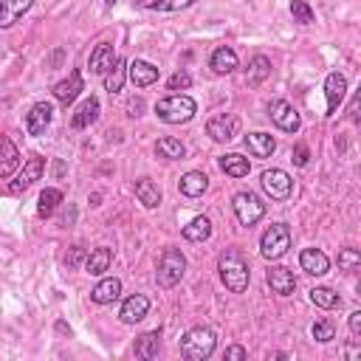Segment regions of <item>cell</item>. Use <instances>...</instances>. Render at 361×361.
Listing matches in <instances>:
<instances>
[{
  "label": "cell",
  "mask_w": 361,
  "mask_h": 361,
  "mask_svg": "<svg viewBox=\"0 0 361 361\" xmlns=\"http://www.w3.org/2000/svg\"><path fill=\"white\" fill-rule=\"evenodd\" d=\"M217 274H220V282L226 285V290L231 293H243L248 290V282H251V265L245 259V254L240 248H223L220 257H217Z\"/></svg>",
  "instance_id": "obj_1"
},
{
  "label": "cell",
  "mask_w": 361,
  "mask_h": 361,
  "mask_svg": "<svg viewBox=\"0 0 361 361\" xmlns=\"http://www.w3.org/2000/svg\"><path fill=\"white\" fill-rule=\"evenodd\" d=\"M195 113H197V102L186 93H169L155 102V116L164 124H186L195 118Z\"/></svg>",
  "instance_id": "obj_2"
},
{
  "label": "cell",
  "mask_w": 361,
  "mask_h": 361,
  "mask_svg": "<svg viewBox=\"0 0 361 361\" xmlns=\"http://www.w3.org/2000/svg\"><path fill=\"white\" fill-rule=\"evenodd\" d=\"M178 347H180V355L186 361H206L214 353V347H217V336L209 327L197 324V327H189L180 336V344Z\"/></svg>",
  "instance_id": "obj_3"
},
{
  "label": "cell",
  "mask_w": 361,
  "mask_h": 361,
  "mask_svg": "<svg viewBox=\"0 0 361 361\" xmlns=\"http://www.w3.org/2000/svg\"><path fill=\"white\" fill-rule=\"evenodd\" d=\"M183 274H186V257H183V251L175 248V245L164 248V254H161V259H158V271H155L158 288H164V290L175 288V285L183 279Z\"/></svg>",
  "instance_id": "obj_4"
},
{
  "label": "cell",
  "mask_w": 361,
  "mask_h": 361,
  "mask_svg": "<svg viewBox=\"0 0 361 361\" xmlns=\"http://www.w3.org/2000/svg\"><path fill=\"white\" fill-rule=\"evenodd\" d=\"M290 248V228L288 223H271L259 237V254L262 259H279Z\"/></svg>",
  "instance_id": "obj_5"
},
{
  "label": "cell",
  "mask_w": 361,
  "mask_h": 361,
  "mask_svg": "<svg viewBox=\"0 0 361 361\" xmlns=\"http://www.w3.org/2000/svg\"><path fill=\"white\" fill-rule=\"evenodd\" d=\"M231 209H234V214H237V223L245 226V228H251L254 223H259V220L265 217V203H262V197L254 195V192H237V195L231 197Z\"/></svg>",
  "instance_id": "obj_6"
},
{
  "label": "cell",
  "mask_w": 361,
  "mask_h": 361,
  "mask_svg": "<svg viewBox=\"0 0 361 361\" xmlns=\"http://www.w3.org/2000/svg\"><path fill=\"white\" fill-rule=\"evenodd\" d=\"M259 183H262V189H265V195L271 197V200H288L290 195H293V178L285 172V169H265L262 175H259Z\"/></svg>",
  "instance_id": "obj_7"
},
{
  "label": "cell",
  "mask_w": 361,
  "mask_h": 361,
  "mask_svg": "<svg viewBox=\"0 0 361 361\" xmlns=\"http://www.w3.org/2000/svg\"><path fill=\"white\" fill-rule=\"evenodd\" d=\"M206 133H209L212 141L228 144V141H234L240 135V116H234V113H217V116H212L206 121Z\"/></svg>",
  "instance_id": "obj_8"
},
{
  "label": "cell",
  "mask_w": 361,
  "mask_h": 361,
  "mask_svg": "<svg viewBox=\"0 0 361 361\" xmlns=\"http://www.w3.org/2000/svg\"><path fill=\"white\" fill-rule=\"evenodd\" d=\"M268 116H271V121H274L282 133H299V127H302V118H299L296 107H293L288 99H274V102L268 104Z\"/></svg>",
  "instance_id": "obj_9"
},
{
  "label": "cell",
  "mask_w": 361,
  "mask_h": 361,
  "mask_svg": "<svg viewBox=\"0 0 361 361\" xmlns=\"http://www.w3.org/2000/svg\"><path fill=\"white\" fill-rule=\"evenodd\" d=\"M42 172H45V158L39 155V152H34V155H28V161L23 164V172L17 175V180L8 186L11 189V195H20V192H25L34 180H39L42 178Z\"/></svg>",
  "instance_id": "obj_10"
},
{
  "label": "cell",
  "mask_w": 361,
  "mask_h": 361,
  "mask_svg": "<svg viewBox=\"0 0 361 361\" xmlns=\"http://www.w3.org/2000/svg\"><path fill=\"white\" fill-rule=\"evenodd\" d=\"M265 282H268L271 293H276V296H290V293L296 290V276H293V271L285 268V265H268Z\"/></svg>",
  "instance_id": "obj_11"
},
{
  "label": "cell",
  "mask_w": 361,
  "mask_h": 361,
  "mask_svg": "<svg viewBox=\"0 0 361 361\" xmlns=\"http://www.w3.org/2000/svg\"><path fill=\"white\" fill-rule=\"evenodd\" d=\"M344 93H347V76L341 71H330L327 79H324V99H327V113L324 116H336L338 104L344 102Z\"/></svg>",
  "instance_id": "obj_12"
},
{
  "label": "cell",
  "mask_w": 361,
  "mask_h": 361,
  "mask_svg": "<svg viewBox=\"0 0 361 361\" xmlns=\"http://www.w3.org/2000/svg\"><path fill=\"white\" fill-rule=\"evenodd\" d=\"M85 90V82H82V73L73 68L65 79H59L56 85H54V99L62 104V107H68V104H73L76 102V96Z\"/></svg>",
  "instance_id": "obj_13"
},
{
  "label": "cell",
  "mask_w": 361,
  "mask_h": 361,
  "mask_svg": "<svg viewBox=\"0 0 361 361\" xmlns=\"http://www.w3.org/2000/svg\"><path fill=\"white\" fill-rule=\"evenodd\" d=\"M51 121H54V104L51 102H37L25 113V130H28V135H42Z\"/></svg>",
  "instance_id": "obj_14"
},
{
  "label": "cell",
  "mask_w": 361,
  "mask_h": 361,
  "mask_svg": "<svg viewBox=\"0 0 361 361\" xmlns=\"http://www.w3.org/2000/svg\"><path fill=\"white\" fill-rule=\"evenodd\" d=\"M147 313H149V296H144V293H133V296H127V299L121 302V307H118V319H121V324H138Z\"/></svg>",
  "instance_id": "obj_15"
},
{
  "label": "cell",
  "mask_w": 361,
  "mask_h": 361,
  "mask_svg": "<svg viewBox=\"0 0 361 361\" xmlns=\"http://www.w3.org/2000/svg\"><path fill=\"white\" fill-rule=\"evenodd\" d=\"M158 76H161V71H158L152 62H147V59H133V62H127V79H130L135 87H149V85L158 82Z\"/></svg>",
  "instance_id": "obj_16"
},
{
  "label": "cell",
  "mask_w": 361,
  "mask_h": 361,
  "mask_svg": "<svg viewBox=\"0 0 361 361\" xmlns=\"http://www.w3.org/2000/svg\"><path fill=\"white\" fill-rule=\"evenodd\" d=\"M299 265L310 276H324L330 271V257L322 248H302L299 251Z\"/></svg>",
  "instance_id": "obj_17"
},
{
  "label": "cell",
  "mask_w": 361,
  "mask_h": 361,
  "mask_svg": "<svg viewBox=\"0 0 361 361\" xmlns=\"http://www.w3.org/2000/svg\"><path fill=\"white\" fill-rule=\"evenodd\" d=\"M209 68L217 73V76H223V73H231V71H237L240 68V59H237V51L231 48V45H217L214 51H212V56H209Z\"/></svg>",
  "instance_id": "obj_18"
},
{
  "label": "cell",
  "mask_w": 361,
  "mask_h": 361,
  "mask_svg": "<svg viewBox=\"0 0 361 361\" xmlns=\"http://www.w3.org/2000/svg\"><path fill=\"white\" fill-rule=\"evenodd\" d=\"M113 62H116V51H113L110 42H99V45L90 51V56H87V68H90V73H96V76H104V73L113 68Z\"/></svg>",
  "instance_id": "obj_19"
},
{
  "label": "cell",
  "mask_w": 361,
  "mask_h": 361,
  "mask_svg": "<svg viewBox=\"0 0 361 361\" xmlns=\"http://www.w3.org/2000/svg\"><path fill=\"white\" fill-rule=\"evenodd\" d=\"M118 296H121V279H116V276L99 279L93 285V290H90V302L93 305H113Z\"/></svg>",
  "instance_id": "obj_20"
},
{
  "label": "cell",
  "mask_w": 361,
  "mask_h": 361,
  "mask_svg": "<svg viewBox=\"0 0 361 361\" xmlns=\"http://www.w3.org/2000/svg\"><path fill=\"white\" fill-rule=\"evenodd\" d=\"M271 71H274L271 59H268L265 54H254L251 62H248V68H245V85H248V87H259V85L271 76Z\"/></svg>",
  "instance_id": "obj_21"
},
{
  "label": "cell",
  "mask_w": 361,
  "mask_h": 361,
  "mask_svg": "<svg viewBox=\"0 0 361 361\" xmlns=\"http://www.w3.org/2000/svg\"><path fill=\"white\" fill-rule=\"evenodd\" d=\"M96 118H99V99H96V96H87V99L76 107V113L71 116V127H73V130H87Z\"/></svg>",
  "instance_id": "obj_22"
},
{
  "label": "cell",
  "mask_w": 361,
  "mask_h": 361,
  "mask_svg": "<svg viewBox=\"0 0 361 361\" xmlns=\"http://www.w3.org/2000/svg\"><path fill=\"white\" fill-rule=\"evenodd\" d=\"M178 189H180V195H186V197H200V195L209 189V178H206V172H200V169H189L186 175H180Z\"/></svg>",
  "instance_id": "obj_23"
},
{
  "label": "cell",
  "mask_w": 361,
  "mask_h": 361,
  "mask_svg": "<svg viewBox=\"0 0 361 361\" xmlns=\"http://www.w3.org/2000/svg\"><path fill=\"white\" fill-rule=\"evenodd\" d=\"M20 166V149L8 135H0V178L14 175V169Z\"/></svg>",
  "instance_id": "obj_24"
},
{
  "label": "cell",
  "mask_w": 361,
  "mask_h": 361,
  "mask_svg": "<svg viewBox=\"0 0 361 361\" xmlns=\"http://www.w3.org/2000/svg\"><path fill=\"white\" fill-rule=\"evenodd\" d=\"M245 149L254 158H271V152L276 149V138L271 133H248L245 135Z\"/></svg>",
  "instance_id": "obj_25"
},
{
  "label": "cell",
  "mask_w": 361,
  "mask_h": 361,
  "mask_svg": "<svg viewBox=\"0 0 361 361\" xmlns=\"http://www.w3.org/2000/svg\"><path fill=\"white\" fill-rule=\"evenodd\" d=\"M133 189H135V197H138V203L144 209H158L161 206V189H158V183L152 178H138Z\"/></svg>",
  "instance_id": "obj_26"
},
{
  "label": "cell",
  "mask_w": 361,
  "mask_h": 361,
  "mask_svg": "<svg viewBox=\"0 0 361 361\" xmlns=\"http://www.w3.org/2000/svg\"><path fill=\"white\" fill-rule=\"evenodd\" d=\"M110 262H113V251L107 248V245H99V248H93L87 257H85V271L90 274V276H102L104 271H110Z\"/></svg>",
  "instance_id": "obj_27"
},
{
  "label": "cell",
  "mask_w": 361,
  "mask_h": 361,
  "mask_svg": "<svg viewBox=\"0 0 361 361\" xmlns=\"http://www.w3.org/2000/svg\"><path fill=\"white\" fill-rule=\"evenodd\" d=\"M31 6L34 0H0V28H11Z\"/></svg>",
  "instance_id": "obj_28"
},
{
  "label": "cell",
  "mask_w": 361,
  "mask_h": 361,
  "mask_svg": "<svg viewBox=\"0 0 361 361\" xmlns=\"http://www.w3.org/2000/svg\"><path fill=\"white\" fill-rule=\"evenodd\" d=\"M217 164H220V169H223L228 178H245V175L251 172V161H248L245 155H240V152L220 155V158H217Z\"/></svg>",
  "instance_id": "obj_29"
},
{
  "label": "cell",
  "mask_w": 361,
  "mask_h": 361,
  "mask_svg": "<svg viewBox=\"0 0 361 361\" xmlns=\"http://www.w3.org/2000/svg\"><path fill=\"white\" fill-rule=\"evenodd\" d=\"M133 353H135V358H144V361L158 358V353H161V333L158 330H149V333L138 336Z\"/></svg>",
  "instance_id": "obj_30"
},
{
  "label": "cell",
  "mask_w": 361,
  "mask_h": 361,
  "mask_svg": "<svg viewBox=\"0 0 361 361\" xmlns=\"http://www.w3.org/2000/svg\"><path fill=\"white\" fill-rule=\"evenodd\" d=\"M183 237H186L189 243H203V240H209V237H212V220H209L206 214L192 217V220L183 226Z\"/></svg>",
  "instance_id": "obj_31"
},
{
  "label": "cell",
  "mask_w": 361,
  "mask_h": 361,
  "mask_svg": "<svg viewBox=\"0 0 361 361\" xmlns=\"http://www.w3.org/2000/svg\"><path fill=\"white\" fill-rule=\"evenodd\" d=\"M59 203H62V192L56 189V186H48V189H42L39 192V200H37V214L42 217V220H48L56 209H59Z\"/></svg>",
  "instance_id": "obj_32"
},
{
  "label": "cell",
  "mask_w": 361,
  "mask_h": 361,
  "mask_svg": "<svg viewBox=\"0 0 361 361\" xmlns=\"http://www.w3.org/2000/svg\"><path fill=\"white\" fill-rule=\"evenodd\" d=\"M124 79H127V59L116 56L113 68L104 73V90H107V93H118V90L124 87Z\"/></svg>",
  "instance_id": "obj_33"
},
{
  "label": "cell",
  "mask_w": 361,
  "mask_h": 361,
  "mask_svg": "<svg viewBox=\"0 0 361 361\" xmlns=\"http://www.w3.org/2000/svg\"><path fill=\"white\" fill-rule=\"evenodd\" d=\"M155 155L164 158V161H180V158L186 155V147H183L178 138L164 135V138H158V144H155Z\"/></svg>",
  "instance_id": "obj_34"
},
{
  "label": "cell",
  "mask_w": 361,
  "mask_h": 361,
  "mask_svg": "<svg viewBox=\"0 0 361 361\" xmlns=\"http://www.w3.org/2000/svg\"><path fill=\"white\" fill-rule=\"evenodd\" d=\"M195 3L197 0H135V8H144V11H183Z\"/></svg>",
  "instance_id": "obj_35"
},
{
  "label": "cell",
  "mask_w": 361,
  "mask_h": 361,
  "mask_svg": "<svg viewBox=\"0 0 361 361\" xmlns=\"http://www.w3.org/2000/svg\"><path fill=\"white\" fill-rule=\"evenodd\" d=\"M310 302L316 305V307H322V310H333V307H341V296L333 290V288H324V285H319V288H310Z\"/></svg>",
  "instance_id": "obj_36"
},
{
  "label": "cell",
  "mask_w": 361,
  "mask_h": 361,
  "mask_svg": "<svg viewBox=\"0 0 361 361\" xmlns=\"http://www.w3.org/2000/svg\"><path fill=\"white\" fill-rule=\"evenodd\" d=\"M290 17L299 25H313L316 23V11L307 6V0H290Z\"/></svg>",
  "instance_id": "obj_37"
},
{
  "label": "cell",
  "mask_w": 361,
  "mask_h": 361,
  "mask_svg": "<svg viewBox=\"0 0 361 361\" xmlns=\"http://www.w3.org/2000/svg\"><path fill=\"white\" fill-rule=\"evenodd\" d=\"M310 336H313L319 344H327V341L336 338V327H333L330 319H316V322L310 324Z\"/></svg>",
  "instance_id": "obj_38"
},
{
  "label": "cell",
  "mask_w": 361,
  "mask_h": 361,
  "mask_svg": "<svg viewBox=\"0 0 361 361\" xmlns=\"http://www.w3.org/2000/svg\"><path fill=\"white\" fill-rule=\"evenodd\" d=\"M358 268H361V254H358L355 248H341V251H338V271L353 274V271H358Z\"/></svg>",
  "instance_id": "obj_39"
},
{
  "label": "cell",
  "mask_w": 361,
  "mask_h": 361,
  "mask_svg": "<svg viewBox=\"0 0 361 361\" xmlns=\"http://www.w3.org/2000/svg\"><path fill=\"white\" fill-rule=\"evenodd\" d=\"M189 85H192V76H189V71H183V68L175 71V73L166 79V87H169V90H186Z\"/></svg>",
  "instance_id": "obj_40"
},
{
  "label": "cell",
  "mask_w": 361,
  "mask_h": 361,
  "mask_svg": "<svg viewBox=\"0 0 361 361\" xmlns=\"http://www.w3.org/2000/svg\"><path fill=\"white\" fill-rule=\"evenodd\" d=\"M85 257H87V254H85V248H82V245H71V248H68V254H65V268H68V271L79 268V265L85 262Z\"/></svg>",
  "instance_id": "obj_41"
},
{
  "label": "cell",
  "mask_w": 361,
  "mask_h": 361,
  "mask_svg": "<svg viewBox=\"0 0 361 361\" xmlns=\"http://www.w3.org/2000/svg\"><path fill=\"white\" fill-rule=\"evenodd\" d=\"M307 161H310V152H307V147L299 141V144L293 147V164H296V166H307Z\"/></svg>",
  "instance_id": "obj_42"
},
{
  "label": "cell",
  "mask_w": 361,
  "mask_h": 361,
  "mask_svg": "<svg viewBox=\"0 0 361 361\" xmlns=\"http://www.w3.org/2000/svg\"><path fill=\"white\" fill-rule=\"evenodd\" d=\"M62 59H65V51H62V48H54V51L45 56V68H48V71H54V68H59V65H62Z\"/></svg>",
  "instance_id": "obj_43"
},
{
  "label": "cell",
  "mask_w": 361,
  "mask_h": 361,
  "mask_svg": "<svg viewBox=\"0 0 361 361\" xmlns=\"http://www.w3.org/2000/svg\"><path fill=\"white\" fill-rule=\"evenodd\" d=\"M141 110H144V99H141V96H135V99H130V102H127V116L138 118V116H141Z\"/></svg>",
  "instance_id": "obj_44"
},
{
  "label": "cell",
  "mask_w": 361,
  "mask_h": 361,
  "mask_svg": "<svg viewBox=\"0 0 361 361\" xmlns=\"http://www.w3.org/2000/svg\"><path fill=\"white\" fill-rule=\"evenodd\" d=\"M350 333H353V338H358V336H361V310L350 313Z\"/></svg>",
  "instance_id": "obj_45"
},
{
  "label": "cell",
  "mask_w": 361,
  "mask_h": 361,
  "mask_svg": "<svg viewBox=\"0 0 361 361\" xmlns=\"http://www.w3.org/2000/svg\"><path fill=\"white\" fill-rule=\"evenodd\" d=\"M245 355H248V350H245V347H240V344L226 347V358H245Z\"/></svg>",
  "instance_id": "obj_46"
},
{
  "label": "cell",
  "mask_w": 361,
  "mask_h": 361,
  "mask_svg": "<svg viewBox=\"0 0 361 361\" xmlns=\"http://www.w3.org/2000/svg\"><path fill=\"white\" fill-rule=\"evenodd\" d=\"M358 102H361V96L355 93L353 102H350V121H358Z\"/></svg>",
  "instance_id": "obj_47"
},
{
  "label": "cell",
  "mask_w": 361,
  "mask_h": 361,
  "mask_svg": "<svg viewBox=\"0 0 361 361\" xmlns=\"http://www.w3.org/2000/svg\"><path fill=\"white\" fill-rule=\"evenodd\" d=\"M56 333H59V336H71V324H65V322L59 319V322H56Z\"/></svg>",
  "instance_id": "obj_48"
},
{
  "label": "cell",
  "mask_w": 361,
  "mask_h": 361,
  "mask_svg": "<svg viewBox=\"0 0 361 361\" xmlns=\"http://www.w3.org/2000/svg\"><path fill=\"white\" fill-rule=\"evenodd\" d=\"M54 175H56V178H62V175H65V164H62V161H56V164H54Z\"/></svg>",
  "instance_id": "obj_49"
},
{
  "label": "cell",
  "mask_w": 361,
  "mask_h": 361,
  "mask_svg": "<svg viewBox=\"0 0 361 361\" xmlns=\"http://www.w3.org/2000/svg\"><path fill=\"white\" fill-rule=\"evenodd\" d=\"M99 200H102V195H99V192H93V195H90V206H99Z\"/></svg>",
  "instance_id": "obj_50"
},
{
  "label": "cell",
  "mask_w": 361,
  "mask_h": 361,
  "mask_svg": "<svg viewBox=\"0 0 361 361\" xmlns=\"http://www.w3.org/2000/svg\"><path fill=\"white\" fill-rule=\"evenodd\" d=\"M104 3H107V6H116V3H118V0H104Z\"/></svg>",
  "instance_id": "obj_51"
}]
</instances>
